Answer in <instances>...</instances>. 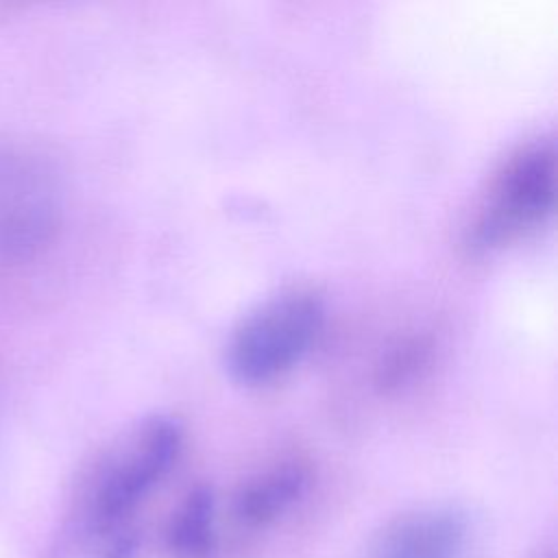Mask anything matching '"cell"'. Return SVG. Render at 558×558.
I'll return each instance as SVG.
<instances>
[{
	"instance_id": "1",
	"label": "cell",
	"mask_w": 558,
	"mask_h": 558,
	"mask_svg": "<svg viewBox=\"0 0 558 558\" xmlns=\"http://www.w3.org/2000/svg\"><path fill=\"white\" fill-rule=\"evenodd\" d=\"M181 447L183 425L174 414L150 412L129 423L81 471L61 536L129 527L131 514L174 466Z\"/></svg>"
},
{
	"instance_id": "2",
	"label": "cell",
	"mask_w": 558,
	"mask_h": 558,
	"mask_svg": "<svg viewBox=\"0 0 558 558\" xmlns=\"http://www.w3.org/2000/svg\"><path fill=\"white\" fill-rule=\"evenodd\" d=\"M556 201V157L549 133L519 140L493 166L462 220L471 253L501 248L547 222Z\"/></svg>"
},
{
	"instance_id": "3",
	"label": "cell",
	"mask_w": 558,
	"mask_h": 558,
	"mask_svg": "<svg viewBox=\"0 0 558 558\" xmlns=\"http://www.w3.org/2000/svg\"><path fill=\"white\" fill-rule=\"evenodd\" d=\"M327 303L307 283L283 286L251 305L229 329L225 364L244 384L279 377L303 360L318 340Z\"/></svg>"
},
{
	"instance_id": "4",
	"label": "cell",
	"mask_w": 558,
	"mask_h": 558,
	"mask_svg": "<svg viewBox=\"0 0 558 558\" xmlns=\"http://www.w3.org/2000/svg\"><path fill=\"white\" fill-rule=\"evenodd\" d=\"M63 183L57 161L33 146L0 148V262L39 253L57 233Z\"/></svg>"
},
{
	"instance_id": "5",
	"label": "cell",
	"mask_w": 558,
	"mask_h": 558,
	"mask_svg": "<svg viewBox=\"0 0 558 558\" xmlns=\"http://www.w3.org/2000/svg\"><path fill=\"white\" fill-rule=\"evenodd\" d=\"M466 538V519L451 506H423L388 521L371 558H456Z\"/></svg>"
},
{
	"instance_id": "6",
	"label": "cell",
	"mask_w": 558,
	"mask_h": 558,
	"mask_svg": "<svg viewBox=\"0 0 558 558\" xmlns=\"http://www.w3.org/2000/svg\"><path fill=\"white\" fill-rule=\"evenodd\" d=\"M312 466L303 456H281L248 475L235 493V514L248 527L283 517L307 490Z\"/></svg>"
},
{
	"instance_id": "7",
	"label": "cell",
	"mask_w": 558,
	"mask_h": 558,
	"mask_svg": "<svg viewBox=\"0 0 558 558\" xmlns=\"http://www.w3.org/2000/svg\"><path fill=\"white\" fill-rule=\"evenodd\" d=\"M216 501L209 486L198 484L185 493L170 517L166 545L174 558H205L214 545Z\"/></svg>"
},
{
	"instance_id": "8",
	"label": "cell",
	"mask_w": 558,
	"mask_h": 558,
	"mask_svg": "<svg viewBox=\"0 0 558 558\" xmlns=\"http://www.w3.org/2000/svg\"><path fill=\"white\" fill-rule=\"evenodd\" d=\"M432 340L427 336H410L399 340L377 366L375 379L381 388H397L412 379L429 360Z\"/></svg>"
},
{
	"instance_id": "9",
	"label": "cell",
	"mask_w": 558,
	"mask_h": 558,
	"mask_svg": "<svg viewBox=\"0 0 558 558\" xmlns=\"http://www.w3.org/2000/svg\"><path fill=\"white\" fill-rule=\"evenodd\" d=\"M538 558H556V554H554V549L549 547L547 551H543V554H538Z\"/></svg>"
}]
</instances>
